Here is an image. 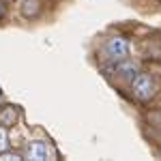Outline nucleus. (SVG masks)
<instances>
[{"label": "nucleus", "mask_w": 161, "mask_h": 161, "mask_svg": "<svg viewBox=\"0 0 161 161\" xmlns=\"http://www.w3.org/2000/svg\"><path fill=\"white\" fill-rule=\"evenodd\" d=\"M0 161H22V157H19L17 153H7V150H2V153H0Z\"/></svg>", "instance_id": "nucleus-5"}, {"label": "nucleus", "mask_w": 161, "mask_h": 161, "mask_svg": "<svg viewBox=\"0 0 161 161\" xmlns=\"http://www.w3.org/2000/svg\"><path fill=\"white\" fill-rule=\"evenodd\" d=\"M7 146H9V137H7V131L0 127V153L7 150Z\"/></svg>", "instance_id": "nucleus-6"}, {"label": "nucleus", "mask_w": 161, "mask_h": 161, "mask_svg": "<svg viewBox=\"0 0 161 161\" xmlns=\"http://www.w3.org/2000/svg\"><path fill=\"white\" fill-rule=\"evenodd\" d=\"M105 54L114 58V60H125L127 58V54H129V45H127V41L123 37H114L108 41V45H105Z\"/></svg>", "instance_id": "nucleus-2"}, {"label": "nucleus", "mask_w": 161, "mask_h": 161, "mask_svg": "<svg viewBox=\"0 0 161 161\" xmlns=\"http://www.w3.org/2000/svg\"><path fill=\"white\" fill-rule=\"evenodd\" d=\"M112 69H114L116 73H120V75H136V71H137V67L133 62H116Z\"/></svg>", "instance_id": "nucleus-4"}, {"label": "nucleus", "mask_w": 161, "mask_h": 161, "mask_svg": "<svg viewBox=\"0 0 161 161\" xmlns=\"http://www.w3.org/2000/svg\"><path fill=\"white\" fill-rule=\"evenodd\" d=\"M153 92H155V82H153V77L146 73H137L133 77V95H136L137 99H150L153 97Z\"/></svg>", "instance_id": "nucleus-1"}, {"label": "nucleus", "mask_w": 161, "mask_h": 161, "mask_svg": "<svg viewBox=\"0 0 161 161\" xmlns=\"http://www.w3.org/2000/svg\"><path fill=\"white\" fill-rule=\"evenodd\" d=\"M26 155L32 161H45L50 157V150H47V144H43V142H32L26 150Z\"/></svg>", "instance_id": "nucleus-3"}, {"label": "nucleus", "mask_w": 161, "mask_h": 161, "mask_svg": "<svg viewBox=\"0 0 161 161\" xmlns=\"http://www.w3.org/2000/svg\"><path fill=\"white\" fill-rule=\"evenodd\" d=\"M2 15H4V7L0 4V17H2Z\"/></svg>", "instance_id": "nucleus-7"}]
</instances>
